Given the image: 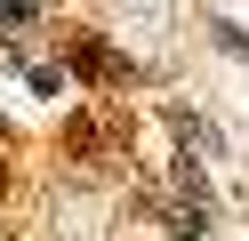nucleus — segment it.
Segmentation results:
<instances>
[{"label": "nucleus", "instance_id": "f257e3e1", "mask_svg": "<svg viewBox=\"0 0 249 241\" xmlns=\"http://www.w3.org/2000/svg\"><path fill=\"white\" fill-rule=\"evenodd\" d=\"M145 217H161L169 233L201 241V233H209V177L185 161V169H177V193H145Z\"/></svg>", "mask_w": 249, "mask_h": 241}, {"label": "nucleus", "instance_id": "f03ea898", "mask_svg": "<svg viewBox=\"0 0 249 241\" xmlns=\"http://www.w3.org/2000/svg\"><path fill=\"white\" fill-rule=\"evenodd\" d=\"M169 129H177V145H185V161H193V169H201V153H209V161L225 153V137H217V129L201 121L193 105H169Z\"/></svg>", "mask_w": 249, "mask_h": 241}, {"label": "nucleus", "instance_id": "7ed1b4c3", "mask_svg": "<svg viewBox=\"0 0 249 241\" xmlns=\"http://www.w3.org/2000/svg\"><path fill=\"white\" fill-rule=\"evenodd\" d=\"M72 73H105V80H129V64L113 56V40H97V32H89V40H72Z\"/></svg>", "mask_w": 249, "mask_h": 241}]
</instances>
